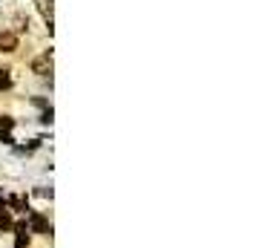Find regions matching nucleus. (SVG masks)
<instances>
[{
    "label": "nucleus",
    "instance_id": "obj_1",
    "mask_svg": "<svg viewBox=\"0 0 256 248\" xmlns=\"http://www.w3.org/2000/svg\"><path fill=\"white\" fill-rule=\"evenodd\" d=\"M32 72H35V75H40V78L52 75V52H40V55L32 61Z\"/></svg>",
    "mask_w": 256,
    "mask_h": 248
},
{
    "label": "nucleus",
    "instance_id": "obj_2",
    "mask_svg": "<svg viewBox=\"0 0 256 248\" xmlns=\"http://www.w3.org/2000/svg\"><path fill=\"white\" fill-rule=\"evenodd\" d=\"M32 242V231L26 228V222H18L14 225V248H29Z\"/></svg>",
    "mask_w": 256,
    "mask_h": 248
},
{
    "label": "nucleus",
    "instance_id": "obj_3",
    "mask_svg": "<svg viewBox=\"0 0 256 248\" xmlns=\"http://www.w3.org/2000/svg\"><path fill=\"white\" fill-rule=\"evenodd\" d=\"M26 228H29V231H38V234H52V225L46 222V216H44V213H32Z\"/></svg>",
    "mask_w": 256,
    "mask_h": 248
},
{
    "label": "nucleus",
    "instance_id": "obj_4",
    "mask_svg": "<svg viewBox=\"0 0 256 248\" xmlns=\"http://www.w3.org/2000/svg\"><path fill=\"white\" fill-rule=\"evenodd\" d=\"M18 47H20L18 35L9 32V29H3V32H0V52H18Z\"/></svg>",
    "mask_w": 256,
    "mask_h": 248
},
{
    "label": "nucleus",
    "instance_id": "obj_5",
    "mask_svg": "<svg viewBox=\"0 0 256 248\" xmlns=\"http://www.w3.org/2000/svg\"><path fill=\"white\" fill-rule=\"evenodd\" d=\"M38 9L44 15V21H46L49 32H52V0H38Z\"/></svg>",
    "mask_w": 256,
    "mask_h": 248
},
{
    "label": "nucleus",
    "instance_id": "obj_6",
    "mask_svg": "<svg viewBox=\"0 0 256 248\" xmlns=\"http://www.w3.org/2000/svg\"><path fill=\"white\" fill-rule=\"evenodd\" d=\"M12 228H14L12 213L6 211V208H0V231H12Z\"/></svg>",
    "mask_w": 256,
    "mask_h": 248
},
{
    "label": "nucleus",
    "instance_id": "obj_7",
    "mask_svg": "<svg viewBox=\"0 0 256 248\" xmlns=\"http://www.w3.org/2000/svg\"><path fill=\"white\" fill-rule=\"evenodd\" d=\"M0 90H12V75H9V70H0Z\"/></svg>",
    "mask_w": 256,
    "mask_h": 248
},
{
    "label": "nucleus",
    "instance_id": "obj_8",
    "mask_svg": "<svg viewBox=\"0 0 256 248\" xmlns=\"http://www.w3.org/2000/svg\"><path fill=\"white\" fill-rule=\"evenodd\" d=\"M14 29H18V32H26V29H29V18L18 15V18H14ZM18 32H14V35H18Z\"/></svg>",
    "mask_w": 256,
    "mask_h": 248
},
{
    "label": "nucleus",
    "instance_id": "obj_9",
    "mask_svg": "<svg viewBox=\"0 0 256 248\" xmlns=\"http://www.w3.org/2000/svg\"><path fill=\"white\" fill-rule=\"evenodd\" d=\"M12 127H14V121H12L9 116H3V118H0V136H3V133H9Z\"/></svg>",
    "mask_w": 256,
    "mask_h": 248
}]
</instances>
